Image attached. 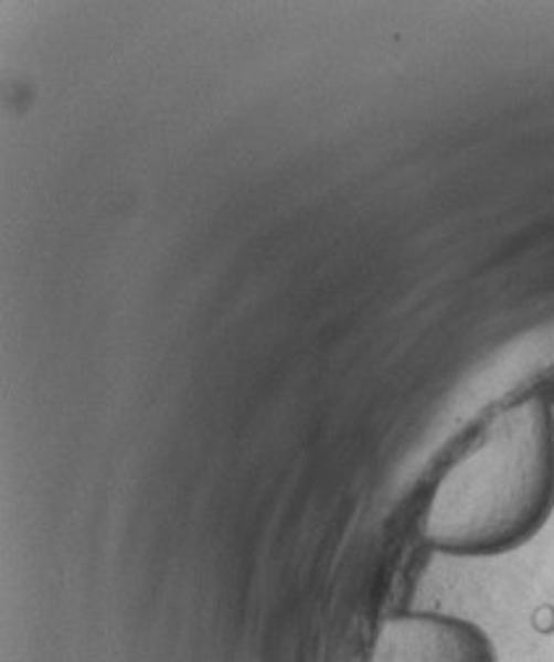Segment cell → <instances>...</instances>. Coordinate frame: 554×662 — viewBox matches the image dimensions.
<instances>
[{"label":"cell","mask_w":554,"mask_h":662,"mask_svg":"<svg viewBox=\"0 0 554 662\" xmlns=\"http://www.w3.org/2000/svg\"><path fill=\"white\" fill-rule=\"evenodd\" d=\"M554 505V416L542 397L504 408L447 468L426 510L428 544L497 555L539 531Z\"/></svg>","instance_id":"1"},{"label":"cell","mask_w":554,"mask_h":662,"mask_svg":"<svg viewBox=\"0 0 554 662\" xmlns=\"http://www.w3.org/2000/svg\"><path fill=\"white\" fill-rule=\"evenodd\" d=\"M371 662H497L494 647L468 620L405 612L381 626Z\"/></svg>","instance_id":"2"}]
</instances>
